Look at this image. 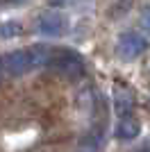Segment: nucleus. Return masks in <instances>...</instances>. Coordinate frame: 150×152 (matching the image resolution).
Returning <instances> with one entry per match:
<instances>
[{"mask_svg":"<svg viewBox=\"0 0 150 152\" xmlns=\"http://www.w3.org/2000/svg\"><path fill=\"white\" fill-rule=\"evenodd\" d=\"M21 32V25L18 23H7V25L0 27V37L7 39V37H14V34H18Z\"/></svg>","mask_w":150,"mask_h":152,"instance_id":"obj_7","label":"nucleus"},{"mask_svg":"<svg viewBox=\"0 0 150 152\" xmlns=\"http://www.w3.org/2000/svg\"><path fill=\"white\" fill-rule=\"evenodd\" d=\"M48 66L68 80H77L84 75V64H82L80 55L73 50H64V48H52Z\"/></svg>","mask_w":150,"mask_h":152,"instance_id":"obj_1","label":"nucleus"},{"mask_svg":"<svg viewBox=\"0 0 150 152\" xmlns=\"http://www.w3.org/2000/svg\"><path fill=\"white\" fill-rule=\"evenodd\" d=\"M2 66H5V73L7 75H14L18 77L23 73H27L30 68H34V59H32V50H14L9 55L2 57Z\"/></svg>","mask_w":150,"mask_h":152,"instance_id":"obj_2","label":"nucleus"},{"mask_svg":"<svg viewBox=\"0 0 150 152\" xmlns=\"http://www.w3.org/2000/svg\"><path fill=\"white\" fill-rule=\"evenodd\" d=\"M116 109H118L121 116H130V109H132V95L127 91L118 89V86H116Z\"/></svg>","mask_w":150,"mask_h":152,"instance_id":"obj_6","label":"nucleus"},{"mask_svg":"<svg viewBox=\"0 0 150 152\" xmlns=\"http://www.w3.org/2000/svg\"><path fill=\"white\" fill-rule=\"evenodd\" d=\"M2 73H5V66H2V59H0V80H2Z\"/></svg>","mask_w":150,"mask_h":152,"instance_id":"obj_9","label":"nucleus"},{"mask_svg":"<svg viewBox=\"0 0 150 152\" xmlns=\"http://www.w3.org/2000/svg\"><path fill=\"white\" fill-rule=\"evenodd\" d=\"M139 129H141V125H139L137 118H132V116H121L118 127H116V136H118L121 141H132L139 134Z\"/></svg>","mask_w":150,"mask_h":152,"instance_id":"obj_5","label":"nucleus"},{"mask_svg":"<svg viewBox=\"0 0 150 152\" xmlns=\"http://www.w3.org/2000/svg\"><path fill=\"white\" fill-rule=\"evenodd\" d=\"M141 25H143L146 30L150 32V7H148V9L143 12V16H141Z\"/></svg>","mask_w":150,"mask_h":152,"instance_id":"obj_8","label":"nucleus"},{"mask_svg":"<svg viewBox=\"0 0 150 152\" xmlns=\"http://www.w3.org/2000/svg\"><path fill=\"white\" fill-rule=\"evenodd\" d=\"M146 50H148V41L139 32H125L118 39V55L123 59H137Z\"/></svg>","mask_w":150,"mask_h":152,"instance_id":"obj_3","label":"nucleus"},{"mask_svg":"<svg viewBox=\"0 0 150 152\" xmlns=\"http://www.w3.org/2000/svg\"><path fill=\"white\" fill-rule=\"evenodd\" d=\"M66 30V18L57 12H48L39 18V32L43 37H59Z\"/></svg>","mask_w":150,"mask_h":152,"instance_id":"obj_4","label":"nucleus"}]
</instances>
